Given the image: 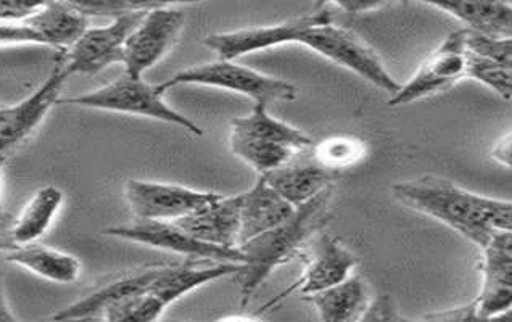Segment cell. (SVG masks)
I'll return each mask as SVG.
<instances>
[{
    "label": "cell",
    "mask_w": 512,
    "mask_h": 322,
    "mask_svg": "<svg viewBox=\"0 0 512 322\" xmlns=\"http://www.w3.org/2000/svg\"><path fill=\"white\" fill-rule=\"evenodd\" d=\"M331 2L351 15H361V13L382 9L389 0H331Z\"/></svg>",
    "instance_id": "obj_34"
},
{
    "label": "cell",
    "mask_w": 512,
    "mask_h": 322,
    "mask_svg": "<svg viewBox=\"0 0 512 322\" xmlns=\"http://www.w3.org/2000/svg\"><path fill=\"white\" fill-rule=\"evenodd\" d=\"M265 176L269 186L277 190L290 205L300 207L313 199L314 195L323 192L326 187L334 186L339 178V171L327 168L316 158H290L287 163L276 170L261 174Z\"/></svg>",
    "instance_id": "obj_16"
},
{
    "label": "cell",
    "mask_w": 512,
    "mask_h": 322,
    "mask_svg": "<svg viewBox=\"0 0 512 322\" xmlns=\"http://www.w3.org/2000/svg\"><path fill=\"white\" fill-rule=\"evenodd\" d=\"M84 17L115 18L129 13L123 0H60Z\"/></svg>",
    "instance_id": "obj_30"
},
{
    "label": "cell",
    "mask_w": 512,
    "mask_h": 322,
    "mask_svg": "<svg viewBox=\"0 0 512 322\" xmlns=\"http://www.w3.org/2000/svg\"><path fill=\"white\" fill-rule=\"evenodd\" d=\"M426 319L432 321H477V311H475V303L455 308V310H446L443 313L429 314Z\"/></svg>",
    "instance_id": "obj_35"
},
{
    "label": "cell",
    "mask_w": 512,
    "mask_h": 322,
    "mask_svg": "<svg viewBox=\"0 0 512 322\" xmlns=\"http://www.w3.org/2000/svg\"><path fill=\"white\" fill-rule=\"evenodd\" d=\"M484 252V284L475 298L477 319H493L509 313L512 306V231L493 234Z\"/></svg>",
    "instance_id": "obj_13"
},
{
    "label": "cell",
    "mask_w": 512,
    "mask_h": 322,
    "mask_svg": "<svg viewBox=\"0 0 512 322\" xmlns=\"http://www.w3.org/2000/svg\"><path fill=\"white\" fill-rule=\"evenodd\" d=\"M0 107H2V104H0Z\"/></svg>",
    "instance_id": "obj_42"
},
{
    "label": "cell",
    "mask_w": 512,
    "mask_h": 322,
    "mask_svg": "<svg viewBox=\"0 0 512 322\" xmlns=\"http://www.w3.org/2000/svg\"><path fill=\"white\" fill-rule=\"evenodd\" d=\"M123 2L129 13H147L158 9H174L176 5L202 4L207 0H123Z\"/></svg>",
    "instance_id": "obj_33"
},
{
    "label": "cell",
    "mask_w": 512,
    "mask_h": 322,
    "mask_svg": "<svg viewBox=\"0 0 512 322\" xmlns=\"http://www.w3.org/2000/svg\"><path fill=\"white\" fill-rule=\"evenodd\" d=\"M124 192L134 216L145 221H176L221 197L216 192L139 179H129Z\"/></svg>",
    "instance_id": "obj_11"
},
{
    "label": "cell",
    "mask_w": 512,
    "mask_h": 322,
    "mask_svg": "<svg viewBox=\"0 0 512 322\" xmlns=\"http://www.w3.org/2000/svg\"><path fill=\"white\" fill-rule=\"evenodd\" d=\"M512 68L495 62L492 58L472 54L466 50V71L464 76L490 87L496 94L501 95L506 102L511 100Z\"/></svg>",
    "instance_id": "obj_26"
},
{
    "label": "cell",
    "mask_w": 512,
    "mask_h": 322,
    "mask_svg": "<svg viewBox=\"0 0 512 322\" xmlns=\"http://www.w3.org/2000/svg\"><path fill=\"white\" fill-rule=\"evenodd\" d=\"M144 12L124 13L112 18V23L99 28H87L70 47L60 65L68 76L97 75L100 71L123 63L124 42L139 25Z\"/></svg>",
    "instance_id": "obj_7"
},
{
    "label": "cell",
    "mask_w": 512,
    "mask_h": 322,
    "mask_svg": "<svg viewBox=\"0 0 512 322\" xmlns=\"http://www.w3.org/2000/svg\"><path fill=\"white\" fill-rule=\"evenodd\" d=\"M165 310L162 300L147 290L110 306L102 314V319L110 322H152L157 321Z\"/></svg>",
    "instance_id": "obj_27"
},
{
    "label": "cell",
    "mask_w": 512,
    "mask_h": 322,
    "mask_svg": "<svg viewBox=\"0 0 512 322\" xmlns=\"http://www.w3.org/2000/svg\"><path fill=\"white\" fill-rule=\"evenodd\" d=\"M58 104L142 116V118L174 124L194 136H203L199 124H195L187 116L176 112L174 108L166 104L163 94L158 91L157 86L145 83L144 78H133L126 73L121 78L108 83L107 86L99 87L87 94L60 99Z\"/></svg>",
    "instance_id": "obj_4"
},
{
    "label": "cell",
    "mask_w": 512,
    "mask_h": 322,
    "mask_svg": "<svg viewBox=\"0 0 512 322\" xmlns=\"http://www.w3.org/2000/svg\"><path fill=\"white\" fill-rule=\"evenodd\" d=\"M87 28L89 18L60 0H49L29 17L0 23V46L39 44L68 49Z\"/></svg>",
    "instance_id": "obj_6"
},
{
    "label": "cell",
    "mask_w": 512,
    "mask_h": 322,
    "mask_svg": "<svg viewBox=\"0 0 512 322\" xmlns=\"http://www.w3.org/2000/svg\"><path fill=\"white\" fill-rule=\"evenodd\" d=\"M329 2H331V0H314L313 10L326 9V5L329 4Z\"/></svg>",
    "instance_id": "obj_39"
},
{
    "label": "cell",
    "mask_w": 512,
    "mask_h": 322,
    "mask_svg": "<svg viewBox=\"0 0 512 322\" xmlns=\"http://www.w3.org/2000/svg\"><path fill=\"white\" fill-rule=\"evenodd\" d=\"M492 158L504 166H511V134L501 139L492 149Z\"/></svg>",
    "instance_id": "obj_36"
},
{
    "label": "cell",
    "mask_w": 512,
    "mask_h": 322,
    "mask_svg": "<svg viewBox=\"0 0 512 322\" xmlns=\"http://www.w3.org/2000/svg\"><path fill=\"white\" fill-rule=\"evenodd\" d=\"M231 131L242 136L261 139V141L289 145L300 152L311 149L314 145L313 139L308 134L269 115L268 107L263 104L253 105L250 115L232 120Z\"/></svg>",
    "instance_id": "obj_24"
},
{
    "label": "cell",
    "mask_w": 512,
    "mask_h": 322,
    "mask_svg": "<svg viewBox=\"0 0 512 322\" xmlns=\"http://www.w3.org/2000/svg\"><path fill=\"white\" fill-rule=\"evenodd\" d=\"M332 195L334 186L326 187L313 199L295 207L292 215L281 224L240 245L245 255L244 269L237 274L242 308L250 303L253 294L273 274L274 269L302 255V248L323 231L331 216L329 205Z\"/></svg>",
    "instance_id": "obj_2"
},
{
    "label": "cell",
    "mask_w": 512,
    "mask_h": 322,
    "mask_svg": "<svg viewBox=\"0 0 512 322\" xmlns=\"http://www.w3.org/2000/svg\"><path fill=\"white\" fill-rule=\"evenodd\" d=\"M393 195L422 215L432 216L477 247H485L493 234L512 231V205L456 186L448 179L424 174L398 182Z\"/></svg>",
    "instance_id": "obj_1"
},
{
    "label": "cell",
    "mask_w": 512,
    "mask_h": 322,
    "mask_svg": "<svg viewBox=\"0 0 512 322\" xmlns=\"http://www.w3.org/2000/svg\"><path fill=\"white\" fill-rule=\"evenodd\" d=\"M361 153H363V147L358 142L348 141V139H331L319 145L314 158L327 168L339 171L360 160Z\"/></svg>",
    "instance_id": "obj_29"
},
{
    "label": "cell",
    "mask_w": 512,
    "mask_h": 322,
    "mask_svg": "<svg viewBox=\"0 0 512 322\" xmlns=\"http://www.w3.org/2000/svg\"><path fill=\"white\" fill-rule=\"evenodd\" d=\"M218 87L224 91L236 92L252 99L255 104L276 102H294L298 97V87L287 83L284 79L263 75L260 71L239 65L236 60H224L205 63L199 67L186 68L176 75L157 84L158 91L165 95L173 87L178 86Z\"/></svg>",
    "instance_id": "obj_5"
},
{
    "label": "cell",
    "mask_w": 512,
    "mask_h": 322,
    "mask_svg": "<svg viewBox=\"0 0 512 322\" xmlns=\"http://www.w3.org/2000/svg\"><path fill=\"white\" fill-rule=\"evenodd\" d=\"M5 260L57 284H73L78 281L83 269L75 255L46 245H18L7 250Z\"/></svg>",
    "instance_id": "obj_21"
},
{
    "label": "cell",
    "mask_w": 512,
    "mask_h": 322,
    "mask_svg": "<svg viewBox=\"0 0 512 322\" xmlns=\"http://www.w3.org/2000/svg\"><path fill=\"white\" fill-rule=\"evenodd\" d=\"M0 221H2V216H0Z\"/></svg>",
    "instance_id": "obj_41"
},
{
    "label": "cell",
    "mask_w": 512,
    "mask_h": 322,
    "mask_svg": "<svg viewBox=\"0 0 512 322\" xmlns=\"http://www.w3.org/2000/svg\"><path fill=\"white\" fill-rule=\"evenodd\" d=\"M49 0H0V23L17 21L38 12Z\"/></svg>",
    "instance_id": "obj_31"
},
{
    "label": "cell",
    "mask_w": 512,
    "mask_h": 322,
    "mask_svg": "<svg viewBox=\"0 0 512 322\" xmlns=\"http://www.w3.org/2000/svg\"><path fill=\"white\" fill-rule=\"evenodd\" d=\"M464 47L472 54L492 58L495 62L512 68V41L511 38H500L490 34L477 33L472 29H463Z\"/></svg>",
    "instance_id": "obj_28"
},
{
    "label": "cell",
    "mask_w": 512,
    "mask_h": 322,
    "mask_svg": "<svg viewBox=\"0 0 512 322\" xmlns=\"http://www.w3.org/2000/svg\"><path fill=\"white\" fill-rule=\"evenodd\" d=\"M13 321H17V316L12 313L9 303H7V298H5L4 274H2V269H0V322Z\"/></svg>",
    "instance_id": "obj_37"
},
{
    "label": "cell",
    "mask_w": 512,
    "mask_h": 322,
    "mask_svg": "<svg viewBox=\"0 0 512 322\" xmlns=\"http://www.w3.org/2000/svg\"><path fill=\"white\" fill-rule=\"evenodd\" d=\"M5 160H0V179H2V168H4ZM0 216H2V200H0Z\"/></svg>",
    "instance_id": "obj_40"
},
{
    "label": "cell",
    "mask_w": 512,
    "mask_h": 322,
    "mask_svg": "<svg viewBox=\"0 0 512 322\" xmlns=\"http://www.w3.org/2000/svg\"><path fill=\"white\" fill-rule=\"evenodd\" d=\"M400 313L393 305L389 295H380L361 314L360 321H401Z\"/></svg>",
    "instance_id": "obj_32"
},
{
    "label": "cell",
    "mask_w": 512,
    "mask_h": 322,
    "mask_svg": "<svg viewBox=\"0 0 512 322\" xmlns=\"http://www.w3.org/2000/svg\"><path fill=\"white\" fill-rule=\"evenodd\" d=\"M294 210V205L269 186L265 176L260 174L252 189L240 194L239 247L281 224Z\"/></svg>",
    "instance_id": "obj_17"
},
{
    "label": "cell",
    "mask_w": 512,
    "mask_h": 322,
    "mask_svg": "<svg viewBox=\"0 0 512 322\" xmlns=\"http://www.w3.org/2000/svg\"><path fill=\"white\" fill-rule=\"evenodd\" d=\"M356 266H358V258L347 247H343L337 237L331 236L329 232L321 231L318 239L313 242L310 258H306L302 277L290 285L285 292L277 295L276 300L269 302L263 310L281 302L282 298L292 294L295 290L302 295H310L327 289V287L347 279Z\"/></svg>",
    "instance_id": "obj_14"
},
{
    "label": "cell",
    "mask_w": 512,
    "mask_h": 322,
    "mask_svg": "<svg viewBox=\"0 0 512 322\" xmlns=\"http://www.w3.org/2000/svg\"><path fill=\"white\" fill-rule=\"evenodd\" d=\"M368 287L360 276H348L337 284L306 295L313 303L319 319L326 322L360 321L369 305Z\"/></svg>",
    "instance_id": "obj_22"
},
{
    "label": "cell",
    "mask_w": 512,
    "mask_h": 322,
    "mask_svg": "<svg viewBox=\"0 0 512 322\" xmlns=\"http://www.w3.org/2000/svg\"><path fill=\"white\" fill-rule=\"evenodd\" d=\"M15 247L17 245L13 244L12 236H10V224L2 219L0 221V252H7Z\"/></svg>",
    "instance_id": "obj_38"
},
{
    "label": "cell",
    "mask_w": 512,
    "mask_h": 322,
    "mask_svg": "<svg viewBox=\"0 0 512 322\" xmlns=\"http://www.w3.org/2000/svg\"><path fill=\"white\" fill-rule=\"evenodd\" d=\"M231 150L236 157L252 166L260 174L269 173L284 165L295 152L289 145L276 144V142L261 141L255 137L242 136L231 131Z\"/></svg>",
    "instance_id": "obj_25"
},
{
    "label": "cell",
    "mask_w": 512,
    "mask_h": 322,
    "mask_svg": "<svg viewBox=\"0 0 512 322\" xmlns=\"http://www.w3.org/2000/svg\"><path fill=\"white\" fill-rule=\"evenodd\" d=\"M466 71L463 29L448 34L442 44L422 62L416 75L403 84L389 100L390 107L413 104L455 86Z\"/></svg>",
    "instance_id": "obj_10"
},
{
    "label": "cell",
    "mask_w": 512,
    "mask_h": 322,
    "mask_svg": "<svg viewBox=\"0 0 512 322\" xmlns=\"http://www.w3.org/2000/svg\"><path fill=\"white\" fill-rule=\"evenodd\" d=\"M244 269V263L215 261L213 265L195 266L192 263L158 268L157 276L150 284L149 292L162 300L163 305H173L179 298L190 294L202 285L218 281L226 276H237Z\"/></svg>",
    "instance_id": "obj_18"
},
{
    "label": "cell",
    "mask_w": 512,
    "mask_h": 322,
    "mask_svg": "<svg viewBox=\"0 0 512 322\" xmlns=\"http://www.w3.org/2000/svg\"><path fill=\"white\" fill-rule=\"evenodd\" d=\"M295 44H302L340 67L353 71L382 91L395 94L400 89L379 55L355 33L332 23L329 9L313 10L306 25L300 29Z\"/></svg>",
    "instance_id": "obj_3"
},
{
    "label": "cell",
    "mask_w": 512,
    "mask_h": 322,
    "mask_svg": "<svg viewBox=\"0 0 512 322\" xmlns=\"http://www.w3.org/2000/svg\"><path fill=\"white\" fill-rule=\"evenodd\" d=\"M195 239L224 248H239L240 194L219 197L207 207L173 221Z\"/></svg>",
    "instance_id": "obj_15"
},
{
    "label": "cell",
    "mask_w": 512,
    "mask_h": 322,
    "mask_svg": "<svg viewBox=\"0 0 512 322\" xmlns=\"http://www.w3.org/2000/svg\"><path fill=\"white\" fill-rule=\"evenodd\" d=\"M186 25V13L179 9H158L145 13L123 47L124 73L142 78L165 57Z\"/></svg>",
    "instance_id": "obj_8"
},
{
    "label": "cell",
    "mask_w": 512,
    "mask_h": 322,
    "mask_svg": "<svg viewBox=\"0 0 512 322\" xmlns=\"http://www.w3.org/2000/svg\"><path fill=\"white\" fill-rule=\"evenodd\" d=\"M63 200L65 194L57 187L46 186L39 189L21 210L15 223L10 224L13 244L17 247L34 244L39 237L44 236L62 208Z\"/></svg>",
    "instance_id": "obj_23"
},
{
    "label": "cell",
    "mask_w": 512,
    "mask_h": 322,
    "mask_svg": "<svg viewBox=\"0 0 512 322\" xmlns=\"http://www.w3.org/2000/svg\"><path fill=\"white\" fill-rule=\"evenodd\" d=\"M70 76L58 63L41 86L15 105L0 107V160L20 147L39 128L47 113L60 100V92Z\"/></svg>",
    "instance_id": "obj_12"
},
{
    "label": "cell",
    "mask_w": 512,
    "mask_h": 322,
    "mask_svg": "<svg viewBox=\"0 0 512 322\" xmlns=\"http://www.w3.org/2000/svg\"><path fill=\"white\" fill-rule=\"evenodd\" d=\"M157 273L158 268H150L116 279V281L94 290L86 297L79 298L78 302L71 303L67 308L58 311L52 316V319L54 321H78V319L102 318V314L115 303L147 292Z\"/></svg>",
    "instance_id": "obj_19"
},
{
    "label": "cell",
    "mask_w": 512,
    "mask_h": 322,
    "mask_svg": "<svg viewBox=\"0 0 512 322\" xmlns=\"http://www.w3.org/2000/svg\"><path fill=\"white\" fill-rule=\"evenodd\" d=\"M421 4L432 5L435 9L450 13L458 18L467 29L477 33L511 38V0H416Z\"/></svg>",
    "instance_id": "obj_20"
},
{
    "label": "cell",
    "mask_w": 512,
    "mask_h": 322,
    "mask_svg": "<svg viewBox=\"0 0 512 322\" xmlns=\"http://www.w3.org/2000/svg\"><path fill=\"white\" fill-rule=\"evenodd\" d=\"M104 234L186 256L190 260L245 263V255L240 248H224L202 242L176 226L173 221L137 219L136 223L128 226H113L105 229Z\"/></svg>",
    "instance_id": "obj_9"
}]
</instances>
